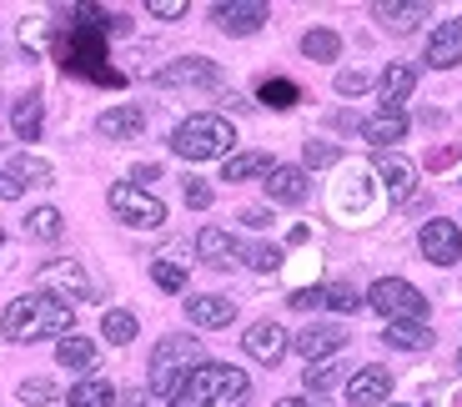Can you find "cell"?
<instances>
[{
    "label": "cell",
    "instance_id": "24",
    "mask_svg": "<svg viewBox=\"0 0 462 407\" xmlns=\"http://www.w3.org/2000/svg\"><path fill=\"white\" fill-rule=\"evenodd\" d=\"M382 342H387V347H397V352H428L438 338H432L428 322H387Z\"/></svg>",
    "mask_w": 462,
    "mask_h": 407
},
{
    "label": "cell",
    "instance_id": "6",
    "mask_svg": "<svg viewBox=\"0 0 462 407\" xmlns=\"http://www.w3.org/2000/svg\"><path fill=\"white\" fill-rule=\"evenodd\" d=\"M367 307L387 322H422L428 317V297L402 277H377L367 287Z\"/></svg>",
    "mask_w": 462,
    "mask_h": 407
},
{
    "label": "cell",
    "instance_id": "30",
    "mask_svg": "<svg viewBox=\"0 0 462 407\" xmlns=\"http://www.w3.org/2000/svg\"><path fill=\"white\" fill-rule=\"evenodd\" d=\"M60 232H66V221H60L56 207H35L31 217H25V236H31V242H56Z\"/></svg>",
    "mask_w": 462,
    "mask_h": 407
},
{
    "label": "cell",
    "instance_id": "8",
    "mask_svg": "<svg viewBox=\"0 0 462 407\" xmlns=\"http://www.w3.org/2000/svg\"><path fill=\"white\" fill-rule=\"evenodd\" d=\"M287 347H291V338H287L282 322H252L246 338H242V352L252 362H262V367H277V362L287 357Z\"/></svg>",
    "mask_w": 462,
    "mask_h": 407
},
{
    "label": "cell",
    "instance_id": "37",
    "mask_svg": "<svg viewBox=\"0 0 462 407\" xmlns=\"http://www.w3.org/2000/svg\"><path fill=\"white\" fill-rule=\"evenodd\" d=\"M151 282L162 291H186V267L181 262H151Z\"/></svg>",
    "mask_w": 462,
    "mask_h": 407
},
{
    "label": "cell",
    "instance_id": "35",
    "mask_svg": "<svg viewBox=\"0 0 462 407\" xmlns=\"http://www.w3.org/2000/svg\"><path fill=\"white\" fill-rule=\"evenodd\" d=\"M242 262H246L252 272H277V267H282V246L252 242V246H242Z\"/></svg>",
    "mask_w": 462,
    "mask_h": 407
},
{
    "label": "cell",
    "instance_id": "41",
    "mask_svg": "<svg viewBox=\"0 0 462 407\" xmlns=\"http://www.w3.org/2000/svg\"><path fill=\"white\" fill-rule=\"evenodd\" d=\"M332 162H337L332 141H307V166H332Z\"/></svg>",
    "mask_w": 462,
    "mask_h": 407
},
{
    "label": "cell",
    "instance_id": "32",
    "mask_svg": "<svg viewBox=\"0 0 462 407\" xmlns=\"http://www.w3.org/2000/svg\"><path fill=\"white\" fill-rule=\"evenodd\" d=\"M5 166L21 176V187H51V181H56L51 162H41V156H15V162H5Z\"/></svg>",
    "mask_w": 462,
    "mask_h": 407
},
{
    "label": "cell",
    "instance_id": "11",
    "mask_svg": "<svg viewBox=\"0 0 462 407\" xmlns=\"http://www.w3.org/2000/svg\"><path fill=\"white\" fill-rule=\"evenodd\" d=\"M387 397H393V373H387L382 362L357 367L352 383H346V402H352V407H382Z\"/></svg>",
    "mask_w": 462,
    "mask_h": 407
},
{
    "label": "cell",
    "instance_id": "50",
    "mask_svg": "<svg viewBox=\"0 0 462 407\" xmlns=\"http://www.w3.org/2000/svg\"><path fill=\"white\" fill-rule=\"evenodd\" d=\"M457 373H462V352H457Z\"/></svg>",
    "mask_w": 462,
    "mask_h": 407
},
{
    "label": "cell",
    "instance_id": "38",
    "mask_svg": "<svg viewBox=\"0 0 462 407\" xmlns=\"http://www.w3.org/2000/svg\"><path fill=\"white\" fill-rule=\"evenodd\" d=\"M51 397H56V383H51V377H25V383H21V402L46 407Z\"/></svg>",
    "mask_w": 462,
    "mask_h": 407
},
{
    "label": "cell",
    "instance_id": "39",
    "mask_svg": "<svg viewBox=\"0 0 462 407\" xmlns=\"http://www.w3.org/2000/svg\"><path fill=\"white\" fill-rule=\"evenodd\" d=\"M337 91H342V96H362V91H372V76H367V70H342V76H337Z\"/></svg>",
    "mask_w": 462,
    "mask_h": 407
},
{
    "label": "cell",
    "instance_id": "46",
    "mask_svg": "<svg viewBox=\"0 0 462 407\" xmlns=\"http://www.w3.org/2000/svg\"><path fill=\"white\" fill-rule=\"evenodd\" d=\"M242 221L252 227V232H262V227H272V211H266V207H246V211H242Z\"/></svg>",
    "mask_w": 462,
    "mask_h": 407
},
{
    "label": "cell",
    "instance_id": "4",
    "mask_svg": "<svg viewBox=\"0 0 462 407\" xmlns=\"http://www.w3.org/2000/svg\"><path fill=\"white\" fill-rule=\"evenodd\" d=\"M231 146H236V131L217 111H197L171 131V152L181 162H217V156H231Z\"/></svg>",
    "mask_w": 462,
    "mask_h": 407
},
{
    "label": "cell",
    "instance_id": "19",
    "mask_svg": "<svg viewBox=\"0 0 462 407\" xmlns=\"http://www.w3.org/2000/svg\"><path fill=\"white\" fill-rule=\"evenodd\" d=\"M377 176L387 181L393 201H412V187H417V166L397 152H377Z\"/></svg>",
    "mask_w": 462,
    "mask_h": 407
},
{
    "label": "cell",
    "instance_id": "3",
    "mask_svg": "<svg viewBox=\"0 0 462 407\" xmlns=\"http://www.w3.org/2000/svg\"><path fill=\"white\" fill-rule=\"evenodd\" d=\"M197 367H207V347H201L191 332H171V338L156 342V352H151V367H146V387L151 397H166L171 402L176 393H181V383Z\"/></svg>",
    "mask_w": 462,
    "mask_h": 407
},
{
    "label": "cell",
    "instance_id": "2",
    "mask_svg": "<svg viewBox=\"0 0 462 407\" xmlns=\"http://www.w3.org/2000/svg\"><path fill=\"white\" fill-rule=\"evenodd\" d=\"M252 397V377L231 362H207L181 383V393L171 397L166 407H246Z\"/></svg>",
    "mask_w": 462,
    "mask_h": 407
},
{
    "label": "cell",
    "instance_id": "20",
    "mask_svg": "<svg viewBox=\"0 0 462 407\" xmlns=\"http://www.w3.org/2000/svg\"><path fill=\"white\" fill-rule=\"evenodd\" d=\"M96 131L106 141H136L146 131V116H141V106H111V111L96 116Z\"/></svg>",
    "mask_w": 462,
    "mask_h": 407
},
{
    "label": "cell",
    "instance_id": "44",
    "mask_svg": "<svg viewBox=\"0 0 462 407\" xmlns=\"http://www.w3.org/2000/svg\"><path fill=\"white\" fill-rule=\"evenodd\" d=\"M21 191H25V187H21V176H15L11 166H0V201H15Z\"/></svg>",
    "mask_w": 462,
    "mask_h": 407
},
{
    "label": "cell",
    "instance_id": "1",
    "mask_svg": "<svg viewBox=\"0 0 462 407\" xmlns=\"http://www.w3.org/2000/svg\"><path fill=\"white\" fill-rule=\"evenodd\" d=\"M70 322H76V307L56 291H25L5 307L0 317V332L5 342H41V338H70Z\"/></svg>",
    "mask_w": 462,
    "mask_h": 407
},
{
    "label": "cell",
    "instance_id": "47",
    "mask_svg": "<svg viewBox=\"0 0 462 407\" xmlns=\"http://www.w3.org/2000/svg\"><path fill=\"white\" fill-rule=\"evenodd\" d=\"M452 162H457V146H438V152L428 156V166H438V171H442V166H452Z\"/></svg>",
    "mask_w": 462,
    "mask_h": 407
},
{
    "label": "cell",
    "instance_id": "36",
    "mask_svg": "<svg viewBox=\"0 0 462 407\" xmlns=\"http://www.w3.org/2000/svg\"><path fill=\"white\" fill-rule=\"evenodd\" d=\"M322 307H332V312H357L362 307V291L346 287V282H337V287H322Z\"/></svg>",
    "mask_w": 462,
    "mask_h": 407
},
{
    "label": "cell",
    "instance_id": "27",
    "mask_svg": "<svg viewBox=\"0 0 462 407\" xmlns=\"http://www.w3.org/2000/svg\"><path fill=\"white\" fill-rule=\"evenodd\" d=\"M56 362H60V367H76V373H91V367H96V342L70 332V338L56 342Z\"/></svg>",
    "mask_w": 462,
    "mask_h": 407
},
{
    "label": "cell",
    "instance_id": "15",
    "mask_svg": "<svg viewBox=\"0 0 462 407\" xmlns=\"http://www.w3.org/2000/svg\"><path fill=\"white\" fill-rule=\"evenodd\" d=\"M197 252H201V262L217 267V272L242 267V242H236L231 232H221V227H207V232L197 236Z\"/></svg>",
    "mask_w": 462,
    "mask_h": 407
},
{
    "label": "cell",
    "instance_id": "10",
    "mask_svg": "<svg viewBox=\"0 0 462 407\" xmlns=\"http://www.w3.org/2000/svg\"><path fill=\"white\" fill-rule=\"evenodd\" d=\"M346 342H352V338H346V332H342L337 322H312V327H301L297 338H291V347H297L301 357H307V362L317 367V362L337 357V352H342Z\"/></svg>",
    "mask_w": 462,
    "mask_h": 407
},
{
    "label": "cell",
    "instance_id": "43",
    "mask_svg": "<svg viewBox=\"0 0 462 407\" xmlns=\"http://www.w3.org/2000/svg\"><path fill=\"white\" fill-rule=\"evenodd\" d=\"M287 307H297V312H312V307H322V287H301V291H291V302Z\"/></svg>",
    "mask_w": 462,
    "mask_h": 407
},
{
    "label": "cell",
    "instance_id": "48",
    "mask_svg": "<svg viewBox=\"0 0 462 407\" xmlns=\"http://www.w3.org/2000/svg\"><path fill=\"white\" fill-rule=\"evenodd\" d=\"M156 176H162L156 166H136V171H131V187H141V191H146L151 181H156Z\"/></svg>",
    "mask_w": 462,
    "mask_h": 407
},
{
    "label": "cell",
    "instance_id": "7",
    "mask_svg": "<svg viewBox=\"0 0 462 407\" xmlns=\"http://www.w3.org/2000/svg\"><path fill=\"white\" fill-rule=\"evenodd\" d=\"M106 201H111V211L126 221V227H136V232H156L166 221V201L141 191V187H131V181H116V187L106 191Z\"/></svg>",
    "mask_w": 462,
    "mask_h": 407
},
{
    "label": "cell",
    "instance_id": "5",
    "mask_svg": "<svg viewBox=\"0 0 462 407\" xmlns=\"http://www.w3.org/2000/svg\"><path fill=\"white\" fill-rule=\"evenodd\" d=\"M56 56L66 60V70H76V76H91V81H101V86H121V81H126L121 70L106 66V41H101V31L70 25L66 35H56Z\"/></svg>",
    "mask_w": 462,
    "mask_h": 407
},
{
    "label": "cell",
    "instance_id": "21",
    "mask_svg": "<svg viewBox=\"0 0 462 407\" xmlns=\"http://www.w3.org/2000/svg\"><path fill=\"white\" fill-rule=\"evenodd\" d=\"M307 171L301 166H272V176H266V197L282 201V207H301L307 201Z\"/></svg>",
    "mask_w": 462,
    "mask_h": 407
},
{
    "label": "cell",
    "instance_id": "45",
    "mask_svg": "<svg viewBox=\"0 0 462 407\" xmlns=\"http://www.w3.org/2000/svg\"><path fill=\"white\" fill-rule=\"evenodd\" d=\"M121 407H151V387H126V393H116Z\"/></svg>",
    "mask_w": 462,
    "mask_h": 407
},
{
    "label": "cell",
    "instance_id": "26",
    "mask_svg": "<svg viewBox=\"0 0 462 407\" xmlns=\"http://www.w3.org/2000/svg\"><path fill=\"white\" fill-rule=\"evenodd\" d=\"M272 156L266 152H242V156H226L221 166V181H256V176H272Z\"/></svg>",
    "mask_w": 462,
    "mask_h": 407
},
{
    "label": "cell",
    "instance_id": "23",
    "mask_svg": "<svg viewBox=\"0 0 462 407\" xmlns=\"http://www.w3.org/2000/svg\"><path fill=\"white\" fill-rule=\"evenodd\" d=\"M41 282H46V287H56V297H60V291H66V297H91V291H96L81 262H51V267L41 272Z\"/></svg>",
    "mask_w": 462,
    "mask_h": 407
},
{
    "label": "cell",
    "instance_id": "40",
    "mask_svg": "<svg viewBox=\"0 0 462 407\" xmlns=\"http://www.w3.org/2000/svg\"><path fill=\"white\" fill-rule=\"evenodd\" d=\"M186 207H197V211H207L211 207V187H207V181H197V176H191V181H186Z\"/></svg>",
    "mask_w": 462,
    "mask_h": 407
},
{
    "label": "cell",
    "instance_id": "13",
    "mask_svg": "<svg viewBox=\"0 0 462 407\" xmlns=\"http://www.w3.org/2000/svg\"><path fill=\"white\" fill-rule=\"evenodd\" d=\"M428 15L432 11L422 5V0H377V5H372V21H382V31H393V35L417 31Z\"/></svg>",
    "mask_w": 462,
    "mask_h": 407
},
{
    "label": "cell",
    "instance_id": "18",
    "mask_svg": "<svg viewBox=\"0 0 462 407\" xmlns=\"http://www.w3.org/2000/svg\"><path fill=\"white\" fill-rule=\"evenodd\" d=\"M407 131H412V121H407V111H387V106H377L367 121H362V136L372 141V146H393V141H402Z\"/></svg>",
    "mask_w": 462,
    "mask_h": 407
},
{
    "label": "cell",
    "instance_id": "31",
    "mask_svg": "<svg viewBox=\"0 0 462 407\" xmlns=\"http://www.w3.org/2000/svg\"><path fill=\"white\" fill-rule=\"evenodd\" d=\"M101 338L116 342V347L136 342V312H126V307H111V312L101 317Z\"/></svg>",
    "mask_w": 462,
    "mask_h": 407
},
{
    "label": "cell",
    "instance_id": "33",
    "mask_svg": "<svg viewBox=\"0 0 462 407\" xmlns=\"http://www.w3.org/2000/svg\"><path fill=\"white\" fill-rule=\"evenodd\" d=\"M337 387H342V367L337 362H317L312 373H307V393L312 397H332Z\"/></svg>",
    "mask_w": 462,
    "mask_h": 407
},
{
    "label": "cell",
    "instance_id": "49",
    "mask_svg": "<svg viewBox=\"0 0 462 407\" xmlns=\"http://www.w3.org/2000/svg\"><path fill=\"white\" fill-rule=\"evenodd\" d=\"M272 407H312L307 397H282V402H272Z\"/></svg>",
    "mask_w": 462,
    "mask_h": 407
},
{
    "label": "cell",
    "instance_id": "14",
    "mask_svg": "<svg viewBox=\"0 0 462 407\" xmlns=\"http://www.w3.org/2000/svg\"><path fill=\"white\" fill-rule=\"evenodd\" d=\"M211 81H221V70L207 56H181L156 70V86H211Z\"/></svg>",
    "mask_w": 462,
    "mask_h": 407
},
{
    "label": "cell",
    "instance_id": "25",
    "mask_svg": "<svg viewBox=\"0 0 462 407\" xmlns=\"http://www.w3.org/2000/svg\"><path fill=\"white\" fill-rule=\"evenodd\" d=\"M41 121H46V106H41V91H25L21 101L11 106V126L21 141H41Z\"/></svg>",
    "mask_w": 462,
    "mask_h": 407
},
{
    "label": "cell",
    "instance_id": "16",
    "mask_svg": "<svg viewBox=\"0 0 462 407\" xmlns=\"http://www.w3.org/2000/svg\"><path fill=\"white\" fill-rule=\"evenodd\" d=\"M186 317H191V327H207V332H217V327H231V322H236V302H231V297L197 291V297H186Z\"/></svg>",
    "mask_w": 462,
    "mask_h": 407
},
{
    "label": "cell",
    "instance_id": "42",
    "mask_svg": "<svg viewBox=\"0 0 462 407\" xmlns=\"http://www.w3.org/2000/svg\"><path fill=\"white\" fill-rule=\"evenodd\" d=\"M146 11L156 15V21H181V15H186V0H151Z\"/></svg>",
    "mask_w": 462,
    "mask_h": 407
},
{
    "label": "cell",
    "instance_id": "12",
    "mask_svg": "<svg viewBox=\"0 0 462 407\" xmlns=\"http://www.w3.org/2000/svg\"><path fill=\"white\" fill-rule=\"evenodd\" d=\"M211 21L226 35H256L266 25V5L262 0H221V5H211Z\"/></svg>",
    "mask_w": 462,
    "mask_h": 407
},
{
    "label": "cell",
    "instance_id": "9",
    "mask_svg": "<svg viewBox=\"0 0 462 407\" xmlns=\"http://www.w3.org/2000/svg\"><path fill=\"white\" fill-rule=\"evenodd\" d=\"M417 246H422V256H428L432 267H452V262H462L457 221H428V227L417 232Z\"/></svg>",
    "mask_w": 462,
    "mask_h": 407
},
{
    "label": "cell",
    "instance_id": "17",
    "mask_svg": "<svg viewBox=\"0 0 462 407\" xmlns=\"http://www.w3.org/2000/svg\"><path fill=\"white\" fill-rule=\"evenodd\" d=\"M428 60L432 70H452V66H462V15L457 21H442L438 31H432V41H428Z\"/></svg>",
    "mask_w": 462,
    "mask_h": 407
},
{
    "label": "cell",
    "instance_id": "29",
    "mask_svg": "<svg viewBox=\"0 0 462 407\" xmlns=\"http://www.w3.org/2000/svg\"><path fill=\"white\" fill-rule=\"evenodd\" d=\"M301 56L307 60H337L342 56V35L327 31V25H312V31L301 35Z\"/></svg>",
    "mask_w": 462,
    "mask_h": 407
},
{
    "label": "cell",
    "instance_id": "22",
    "mask_svg": "<svg viewBox=\"0 0 462 407\" xmlns=\"http://www.w3.org/2000/svg\"><path fill=\"white\" fill-rule=\"evenodd\" d=\"M377 91H382V106H387V111H402V101L417 91V66H407V60H393V66L382 70Z\"/></svg>",
    "mask_w": 462,
    "mask_h": 407
},
{
    "label": "cell",
    "instance_id": "34",
    "mask_svg": "<svg viewBox=\"0 0 462 407\" xmlns=\"http://www.w3.org/2000/svg\"><path fill=\"white\" fill-rule=\"evenodd\" d=\"M256 96H262V101L272 106V111H287V106H297V101H301V91H297L291 81H282V76L262 81V91H256Z\"/></svg>",
    "mask_w": 462,
    "mask_h": 407
},
{
    "label": "cell",
    "instance_id": "28",
    "mask_svg": "<svg viewBox=\"0 0 462 407\" xmlns=\"http://www.w3.org/2000/svg\"><path fill=\"white\" fill-rule=\"evenodd\" d=\"M66 407H116V387L106 377H86V383L70 387Z\"/></svg>",
    "mask_w": 462,
    "mask_h": 407
}]
</instances>
